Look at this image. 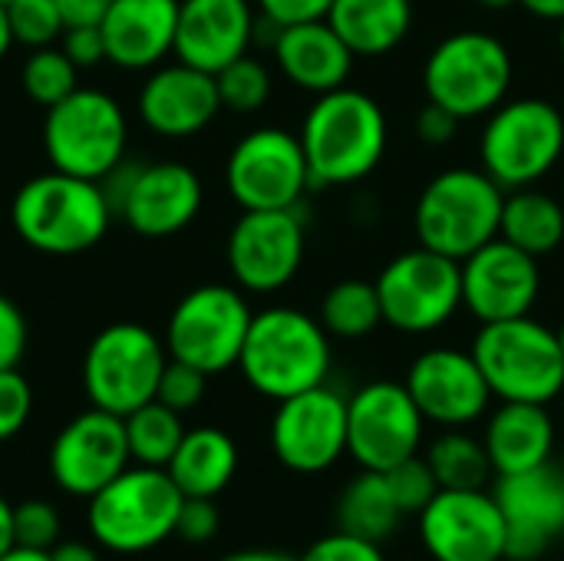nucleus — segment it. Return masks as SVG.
Instances as JSON below:
<instances>
[{
    "instance_id": "obj_19",
    "label": "nucleus",
    "mask_w": 564,
    "mask_h": 561,
    "mask_svg": "<svg viewBox=\"0 0 564 561\" xmlns=\"http://www.w3.org/2000/svg\"><path fill=\"white\" fill-rule=\"evenodd\" d=\"M463 278V308L479 324L512 321L532 314L542 294L539 258L516 248L506 238L486 241L479 251L459 261Z\"/></svg>"
},
{
    "instance_id": "obj_3",
    "label": "nucleus",
    "mask_w": 564,
    "mask_h": 561,
    "mask_svg": "<svg viewBox=\"0 0 564 561\" xmlns=\"http://www.w3.org/2000/svg\"><path fill=\"white\" fill-rule=\"evenodd\" d=\"M112 222L99 182L59 169L26 179L10 202V225L23 245L43 255H79L96 248Z\"/></svg>"
},
{
    "instance_id": "obj_35",
    "label": "nucleus",
    "mask_w": 564,
    "mask_h": 561,
    "mask_svg": "<svg viewBox=\"0 0 564 561\" xmlns=\"http://www.w3.org/2000/svg\"><path fill=\"white\" fill-rule=\"evenodd\" d=\"M76 73H79V66L59 46H40V50H30V56L20 69V83H23V93L36 106L50 109L59 99H66L73 89H79Z\"/></svg>"
},
{
    "instance_id": "obj_1",
    "label": "nucleus",
    "mask_w": 564,
    "mask_h": 561,
    "mask_svg": "<svg viewBox=\"0 0 564 561\" xmlns=\"http://www.w3.org/2000/svg\"><path fill=\"white\" fill-rule=\"evenodd\" d=\"M297 136L314 188H344L380 169L390 145V122L370 93L340 86L314 96Z\"/></svg>"
},
{
    "instance_id": "obj_10",
    "label": "nucleus",
    "mask_w": 564,
    "mask_h": 561,
    "mask_svg": "<svg viewBox=\"0 0 564 561\" xmlns=\"http://www.w3.org/2000/svg\"><path fill=\"white\" fill-rule=\"evenodd\" d=\"M169 364L165 341L145 324L116 321L102 327L83 357V387L93 407L129 417L142 403L155 400L162 370Z\"/></svg>"
},
{
    "instance_id": "obj_17",
    "label": "nucleus",
    "mask_w": 564,
    "mask_h": 561,
    "mask_svg": "<svg viewBox=\"0 0 564 561\" xmlns=\"http://www.w3.org/2000/svg\"><path fill=\"white\" fill-rule=\"evenodd\" d=\"M271 450L291 473H327L347 453V397L321 384L281 400L271 417Z\"/></svg>"
},
{
    "instance_id": "obj_39",
    "label": "nucleus",
    "mask_w": 564,
    "mask_h": 561,
    "mask_svg": "<svg viewBox=\"0 0 564 561\" xmlns=\"http://www.w3.org/2000/svg\"><path fill=\"white\" fill-rule=\"evenodd\" d=\"M59 542V513L43 499H26L13 506V546L50 552Z\"/></svg>"
},
{
    "instance_id": "obj_26",
    "label": "nucleus",
    "mask_w": 564,
    "mask_h": 561,
    "mask_svg": "<svg viewBox=\"0 0 564 561\" xmlns=\"http://www.w3.org/2000/svg\"><path fill=\"white\" fill-rule=\"evenodd\" d=\"M182 0H112L102 17L106 60L119 69H155L175 53Z\"/></svg>"
},
{
    "instance_id": "obj_43",
    "label": "nucleus",
    "mask_w": 564,
    "mask_h": 561,
    "mask_svg": "<svg viewBox=\"0 0 564 561\" xmlns=\"http://www.w3.org/2000/svg\"><path fill=\"white\" fill-rule=\"evenodd\" d=\"M218 506L215 499H198V496H185L178 519H175V539L188 542V546H205L218 536Z\"/></svg>"
},
{
    "instance_id": "obj_40",
    "label": "nucleus",
    "mask_w": 564,
    "mask_h": 561,
    "mask_svg": "<svg viewBox=\"0 0 564 561\" xmlns=\"http://www.w3.org/2000/svg\"><path fill=\"white\" fill-rule=\"evenodd\" d=\"M205 390H208V374L205 370L169 357V364L162 370V380H159V390H155V400L172 407L175 413H188L205 400Z\"/></svg>"
},
{
    "instance_id": "obj_31",
    "label": "nucleus",
    "mask_w": 564,
    "mask_h": 561,
    "mask_svg": "<svg viewBox=\"0 0 564 561\" xmlns=\"http://www.w3.org/2000/svg\"><path fill=\"white\" fill-rule=\"evenodd\" d=\"M400 519H403V509L397 506L387 486V476L373 470H360V476H354L337 499V529L370 539V542L390 539Z\"/></svg>"
},
{
    "instance_id": "obj_9",
    "label": "nucleus",
    "mask_w": 564,
    "mask_h": 561,
    "mask_svg": "<svg viewBox=\"0 0 564 561\" xmlns=\"http://www.w3.org/2000/svg\"><path fill=\"white\" fill-rule=\"evenodd\" d=\"M129 126L122 106L102 89H73L46 109L43 149L53 169L102 182L126 159Z\"/></svg>"
},
{
    "instance_id": "obj_11",
    "label": "nucleus",
    "mask_w": 564,
    "mask_h": 561,
    "mask_svg": "<svg viewBox=\"0 0 564 561\" xmlns=\"http://www.w3.org/2000/svg\"><path fill=\"white\" fill-rule=\"evenodd\" d=\"M251 317L254 311L241 288L202 284L182 294V301L172 308L162 341L169 357L215 377L238 367Z\"/></svg>"
},
{
    "instance_id": "obj_44",
    "label": "nucleus",
    "mask_w": 564,
    "mask_h": 561,
    "mask_svg": "<svg viewBox=\"0 0 564 561\" xmlns=\"http://www.w3.org/2000/svg\"><path fill=\"white\" fill-rule=\"evenodd\" d=\"M26 354V317L23 311L0 294V370H10Z\"/></svg>"
},
{
    "instance_id": "obj_50",
    "label": "nucleus",
    "mask_w": 564,
    "mask_h": 561,
    "mask_svg": "<svg viewBox=\"0 0 564 561\" xmlns=\"http://www.w3.org/2000/svg\"><path fill=\"white\" fill-rule=\"evenodd\" d=\"M519 7L539 20H555V23L564 20V0H519Z\"/></svg>"
},
{
    "instance_id": "obj_13",
    "label": "nucleus",
    "mask_w": 564,
    "mask_h": 561,
    "mask_svg": "<svg viewBox=\"0 0 564 561\" xmlns=\"http://www.w3.org/2000/svg\"><path fill=\"white\" fill-rule=\"evenodd\" d=\"M112 215L142 238H169L188 228L205 202L202 179L182 162H149L126 169V159L99 182Z\"/></svg>"
},
{
    "instance_id": "obj_49",
    "label": "nucleus",
    "mask_w": 564,
    "mask_h": 561,
    "mask_svg": "<svg viewBox=\"0 0 564 561\" xmlns=\"http://www.w3.org/2000/svg\"><path fill=\"white\" fill-rule=\"evenodd\" d=\"M50 561H99V552L89 542H56L50 549Z\"/></svg>"
},
{
    "instance_id": "obj_30",
    "label": "nucleus",
    "mask_w": 564,
    "mask_h": 561,
    "mask_svg": "<svg viewBox=\"0 0 564 561\" xmlns=\"http://www.w3.org/2000/svg\"><path fill=\"white\" fill-rule=\"evenodd\" d=\"M499 238L512 241L532 258L558 251L564 245V205L535 185L506 192Z\"/></svg>"
},
{
    "instance_id": "obj_20",
    "label": "nucleus",
    "mask_w": 564,
    "mask_h": 561,
    "mask_svg": "<svg viewBox=\"0 0 564 561\" xmlns=\"http://www.w3.org/2000/svg\"><path fill=\"white\" fill-rule=\"evenodd\" d=\"M129 463L132 456L126 440V420L99 407L73 417L50 446L53 483L79 499H93Z\"/></svg>"
},
{
    "instance_id": "obj_27",
    "label": "nucleus",
    "mask_w": 564,
    "mask_h": 561,
    "mask_svg": "<svg viewBox=\"0 0 564 561\" xmlns=\"http://www.w3.org/2000/svg\"><path fill=\"white\" fill-rule=\"evenodd\" d=\"M486 453L496 476L535 470L552 460L555 420L542 403H499L486 423Z\"/></svg>"
},
{
    "instance_id": "obj_23",
    "label": "nucleus",
    "mask_w": 564,
    "mask_h": 561,
    "mask_svg": "<svg viewBox=\"0 0 564 561\" xmlns=\"http://www.w3.org/2000/svg\"><path fill=\"white\" fill-rule=\"evenodd\" d=\"M221 112V96L215 73H205L188 63L155 66L139 89L142 122L165 139L198 136Z\"/></svg>"
},
{
    "instance_id": "obj_7",
    "label": "nucleus",
    "mask_w": 564,
    "mask_h": 561,
    "mask_svg": "<svg viewBox=\"0 0 564 561\" xmlns=\"http://www.w3.org/2000/svg\"><path fill=\"white\" fill-rule=\"evenodd\" d=\"M512 76V53L496 33L456 30L430 50L423 63V93L463 122L486 119L509 99Z\"/></svg>"
},
{
    "instance_id": "obj_58",
    "label": "nucleus",
    "mask_w": 564,
    "mask_h": 561,
    "mask_svg": "<svg viewBox=\"0 0 564 561\" xmlns=\"http://www.w3.org/2000/svg\"><path fill=\"white\" fill-rule=\"evenodd\" d=\"M0 3H10V0H0Z\"/></svg>"
},
{
    "instance_id": "obj_6",
    "label": "nucleus",
    "mask_w": 564,
    "mask_h": 561,
    "mask_svg": "<svg viewBox=\"0 0 564 561\" xmlns=\"http://www.w3.org/2000/svg\"><path fill=\"white\" fill-rule=\"evenodd\" d=\"M182 489L159 466H126L109 486L89 499V536L116 555L159 549L175 536Z\"/></svg>"
},
{
    "instance_id": "obj_52",
    "label": "nucleus",
    "mask_w": 564,
    "mask_h": 561,
    "mask_svg": "<svg viewBox=\"0 0 564 561\" xmlns=\"http://www.w3.org/2000/svg\"><path fill=\"white\" fill-rule=\"evenodd\" d=\"M218 561H297L291 559V555H284V552H271V549H248V552H231V555H225V559Z\"/></svg>"
},
{
    "instance_id": "obj_25",
    "label": "nucleus",
    "mask_w": 564,
    "mask_h": 561,
    "mask_svg": "<svg viewBox=\"0 0 564 561\" xmlns=\"http://www.w3.org/2000/svg\"><path fill=\"white\" fill-rule=\"evenodd\" d=\"M271 53H274L281 76L311 96H324L330 89L347 86L354 73V60H357L354 50L327 20L278 26Z\"/></svg>"
},
{
    "instance_id": "obj_48",
    "label": "nucleus",
    "mask_w": 564,
    "mask_h": 561,
    "mask_svg": "<svg viewBox=\"0 0 564 561\" xmlns=\"http://www.w3.org/2000/svg\"><path fill=\"white\" fill-rule=\"evenodd\" d=\"M66 26H93L102 23L112 0H53Z\"/></svg>"
},
{
    "instance_id": "obj_32",
    "label": "nucleus",
    "mask_w": 564,
    "mask_h": 561,
    "mask_svg": "<svg viewBox=\"0 0 564 561\" xmlns=\"http://www.w3.org/2000/svg\"><path fill=\"white\" fill-rule=\"evenodd\" d=\"M317 321L330 337L340 341H364L383 324V308L373 281L364 278H347L337 281L324 291Z\"/></svg>"
},
{
    "instance_id": "obj_47",
    "label": "nucleus",
    "mask_w": 564,
    "mask_h": 561,
    "mask_svg": "<svg viewBox=\"0 0 564 561\" xmlns=\"http://www.w3.org/2000/svg\"><path fill=\"white\" fill-rule=\"evenodd\" d=\"M459 122L463 119H456L449 109H443L440 103L426 99L420 106V112H416V136H420L423 145H446V142H453Z\"/></svg>"
},
{
    "instance_id": "obj_53",
    "label": "nucleus",
    "mask_w": 564,
    "mask_h": 561,
    "mask_svg": "<svg viewBox=\"0 0 564 561\" xmlns=\"http://www.w3.org/2000/svg\"><path fill=\"white\" fill-rule=\"evenodd\" d=\"M0 561H50V552H40V549H23V546H13L7 549Z\"/></svg>"
},
{
    "instance_id": "obj_36",
    "label": "nucleus",
    "mask_w": 564,
    "mask_h": 561,
    "mask_svg": "<svg viewBox=\"0 0 564 561\" xmlns=\"http://www.w3.org/2000/svg\"><path fill=\"white\" fill-rule=\"evenodd\" d=\"M215 83H218L221 109H231V112H241V116L264 109L268 99H271V86H274L271 69L251 53H245V56L231 60L228 66H221L215 73Z\"/></svg>"
},
{
    "instance_id": "obj_18",
    "label": "nucleus",
    "mask_w": 564,
    "mask_h": 561,
    "mask_svg": "<svg viewBox=\"0 0 564 561\" xmlns=\"http://www.w3.org/2000/svg\"><path fill=\"white\" fill-rule=\"evenodd\" d=\"M416 519L433 561H506V519L486 489H440Z\"/></svg>"
},
{
    "instance_id": "obj_57",
    "label": "nucleus",
    "mask_w": 564,
    "mask_h": 561,
    "mask_svg": "<svg viewBox=\"0 0 564 561\" xmlns=\"http://www.w3.org/2000/svg\"><path fill=\"white\" fill-rule=\"evenodd\" d=\"M555 334H558V344H562V354H564V321H562V327H558Z\"/></svg>"
},
{
    "instance_id": "obj_14",
    "label": "nucleus",
    "mask_w": 564,
    "mask_h": 561,
    "mask_svg": "<svg viewBox=\"0 0 564 561\" xmlns=\"http://www.w3.org/2000/svg\"><path fill=\"white\" fill-rule=\"evenodd\" d=\"M225 185L241 212L297 208L314 188L301 136L281 126L251 129L228 152Z\"/></svg>"
},
{
    "instance_id": "obj_38",
    "label": "nucleus",
    "mask_w": 564,
    "mask_h": 561,
    "mask_svg": "<svg viewBox=\"0 0 564 561\" xmlns=\"http://www.w3.org/2000/svg\"><path fill=\"white\" fill-rule=\"evenodd\" d=\"M383 476H387V486H390L397 506L403 509V516H420L430 506V499L440 493V483H436L426 456H420V453L403 460V463H397Z\"/></svg>"
},
{
    "instance_id": "obj_12",
    "label": "nucleus",
    "mask_w": 564,
    "mask_h": 561,
    "mask_svg": "<svg viewBox=\"0 0 564 561\" xmlns=\"http://www.w3.org/2000/svg\"><path fill=\"white\" fill-rule=\"evenodd\" d=\"M383 324L400 334H433L463 308L459 261L423 245L400 251L377 274Z\"/></svg>"
},
{
    "instance_id": "obj_4",
    "label": "nucleus",
    "mask_w": 564,
    "mask_h": 561,
    "mask_svg": "<svg viewBox=\"0 0 564 561\" xmlns=\"http://www.w3.org/2000/svg\"><path fill=\"white\" fill-rule=\"evenodd\" d=\"M506 188L486 169H446L433 175L413 208L416 241L453 261L499 238Z\"/></svg>"
},
{
    "instance_id": "obj_54",
    "label": "nucleus",
    "mask_w": 564,
    "mask_h": 561,
    "mask_svg": "<svg viewBox=\"0 0 564 561\" xmlns=\"http://www.w3.org/2000/svg\"><path fill=\"white\" fill-rule=\"evenodd\" d=\"M13 46V30H10V17H7V3H0V60L7 56V50Z\"/></svg>"
},
{
    "instance_id": "obj_42",
    "label": "nucleus",
    "mask_w": 564,
    "mask_h": 561,
    "mask_svg": "<svg viewBox=\"0 0 564 561\" xmlns=\"http://www.w3.org/2000/svg\"><path fill=\"white\" fill-rule=\"evenodd\" d=\"M297 561H387V555L380 552V542H370V539L337 529V532L317 539Z\"/></svg>"
},
{
    "instance_id": "obj_55",
    "label": "nucleus",
    "mask_w": 564,
    "mask_h": 561,
    "mask_svg": "<svg viewBox=\"0 0 564 561\" xmlns=\"http://www.w3.org/2000/svg\"><path fill=\"white\" fill-rule=\"evenodd\" d=\"M482 10H492V13H502V10H509V7H519V0H476Z\"/></svg>"
},
{
    "instance_id": "obj_51",
    "label": "nucleus",
    "mask_w": 564,
    "mask_h": 561,
    "mask_svg": "<svg viewBox=\"0 0 564 561\" xmlns=\"http://www.w3.org/2000/svg\"><path fill=\"white\" fill-rule=\"evenodd\" d=\"M13 549V506L0 496V555Z\"/></svg>"
},
{
    "instance_id": "obj_2",
    "label": "nucleus",
    "mask_w": 564,
    "mask_h": 561,
    "mask_svg": "<svg viewBox=\"0 0 564 561\" xmlns=\"http://www.w3.org/2000/svg\"><path fill=\"white\" fill-rule=\"evenodd\" d=\"M334 364L330 334L301 308L274 304L251 317L238 370L248 387L274 403L327 384Z\"/></svg>"
},
{
    "instance_id": "obj_15",
    "label": "nucleus",
    "mask_w": 564,
    "mask_h": 561,
    "mask_svg": "<svg viewBox=\"0 0 564 561\" xmlns=\"http://www.w3.org/2000/svg\"><path fill=\"white\" fill-rule=\"evenodd\" d=\"M426 417L406 384L373 380L347 397V456L360 470L387 473L420 453Z\"/></svg>"
},
{
    "instance_id": "obj_28",
    "label": "nucleus",
    "mask_w": 564,
    "mask_h": 561,
    "mask_svg": "<svg viewBox=\"0 0 564 561\" xmlns=\"http://www.w3.org/2000/svg\"><path fill=\"white\" fill-rule=\"evenodd\" d=\"M165 473L182 489V496L215 499L218 493L228 489V483L238 473V446L218 427L185 430Z\"/></svg>"
},
{
    "instance_id": "obj_29",
    "label": "nucleus",
    "mask_w": 564,
    "mask_h": 561,
    "mask_svg": "<svg viewBox=\"0 0 564 561\" xmlns=\"http://www.w3.org/2000/svg\"><path fill=\"white\" fill-rule=\"evenodd\" d=\"M327 23L354 56H387L413 30V0H334Z\"/></svg>"
},
{
    "instance_id": "obj_34",
    "label": "nucleus",
    "mask_w": 564,
    "mask_h": 561,
    "mask_svg": "<svg viewBox=\"0 0 564 561\" xmlns=\"http://www.w3.org/2000/svg\"><path fill=\"white\" fill-rule=\"evenodd\" d=\"M122 420H126V440H129L132 463L165 470L185 436L182 413H175L172 407H165L159 400H149Z\"/></svg>"
},
{
    "instance_id": "obj_21",
    "label": "nucleus",
    "mask_w": 564,
    "mask_h": 561,
    "mask_svg": "<svg viewBox=\"0 0 564 561\" xmlns=\"http://www.w3.org/2000/svg\"><path fill=\"white\" fill-rule=\"evenodd\" d=\"M506 519V559H542L564 536V470L552 460L499 476L492 489Z\"/></svg>"
},
{
    "instance_id": "obj_5",
    "label": "nucleus",
    "mask_w": 564,
    "mask_h": 561,
    "mask_svg": "<svg viewBox=\"0 0 564 561\" xmlns=\"http://www.w3.org/2000/svg\"><path fill=\"white\" fill-rule=\"evenodd\" d=\"M473 357L502 403L549 407L564 390V354L558 334L532 314L479 324Z\"/></svg>"
},
{
    "instance_id": "obj_16",
    "label": "nucleus",
    "mask_w": 564,
    "mask_h": 561,
    "mask_svg": "<svg viewBox=\"0 0 564 561\" xmlns=\"http://www.w3.org/2000/svg\"><path fill=\"white\" fill-rule=\"evenodd\" d=\"M307 251V231L297 208L241 212L228 231L225 258L235 284L251 294H274L288 288Z\"/></svg>"
},
{
    "instance_id": "obj_46",
    "label": "nucleus",
    "mask_w": 564,
    "mask_h": 561,
    "mask_svg": "<svg viewBox=\"0 0 564 561\" xmlns=\"http://www.w3.org/2000/svg\"><path fill=\"white\" fill-rule=\"evenodd\" d=\"M59 50L79 66V69H89L96 63L106 60V40H102V26L93 23V26H66L63 36H59Z\"/></svg>"
},
{
    "instance_id": "obj_22",
    "label": "nucleus",
    "mask_w": 564,
    "mask_h": 561,
    "mask_svg": "<svg viewBox=\"0 0 564 561\" xmlns=\"http://www.w3.org/2000/svg\"><path fill=\"white\" fill-rule=\"evenodd\" d=\"M406 390L416 400L426 423L443 430H463L486 417L496 400L473 350L430 347L406 370Z\"/></svg>"
},
{
    "instance_id": "obj_33",
    "label": "nucleus",
    "mask_w": 564,
    "mask_h": 561,
    "mask_svg": "<svg viewBox=\"0 0 564 561\" xmlns=\"http://www.w3.org/2000/svg\"><path fill=\"white\" fill-rule=\"evenodd\" d=\"M426 463L440 483V489H486L496 476L486 443L463 433V430H443L430 450Z\"/></svg>"
},
{
    "instance_id": "obj_24",
    "label": "nucleus",
    "mask_w": 564,
    "mask_h": 561,
    "mask_svg": "<svg viewBox=\"0 0 564 561\" xmlns=\"http://www.w3.org/2000/svg\"><path fill=\"white\" fill-rule=\"evenodd\" d=\"M258 13L251 0H182L175 56L205 73H218L254 43Z\"/></svg>"
},
{
    "instance_id": "obj_45",
    "label": "nucleus",
    "mask_w": 564,
    "mask_h": 561,
    "mask_svg": "<svg viewBox=\"0 0 564 561\" xmlns=\"http://www.w3.org/2000/svg\"><path fill=\"white\" fill-rule=\"evenodd\" d=\"M254 7L274 26H291L307 20H327L334 0H254Z\"/></svg>"
},
{
    "instance_id": "obj_56",
    "label": "nucleus",
    "mask_w": 564,
    "mask_h": 561,
    "mask_svg": "<svg viewBox=\"0 0 564 561\" xmlns=\"http://www.w3.org/2000/svg\"><path fill=\"white\" fill-rule=\"evenodd\" d=\"M558 50H562V60H564V20H562V30H558Z\"/></svg>"
},
{
    "instance_id": "obj_8",
    "label": "nucleus",
    "mask_w": 564,
    "mask_h": 561,
    "mask_svg": "<svg viewBox=\"0 0 564 561\" xmlns=\"http://www.w3.org/2000/svg\"><path fill=\"white\" fill-rule=\"evenodd\" d=\"M564 155L562 109L542 96L506 99L486 116L479 136V169L506 192L539 185Z\"/></svg>"
},
{
    "instance_id": "obj_41",
    "label": "nucleus",
    "mask_w": 564,
    "mask_h": 561,
    "mask_svg": "<svg viewBox=\"0 0 564 561\" xmlns=\"http://www.w3.org/2000/svg\"><path fill=\"white\" fill-rule=\"evenodd\" d=\"M30 410H33V390L26 377L17 367L0 370V443L13 440L26 427Z\"/></svg>"
},
{
    "instance_id": "obj_37",
    "label": "nucleus",
    "mask_w": 564,
    "mask_h": 561,
    "mask_svg": "<svg viewBox=\"0 0 564 561\" xmlns=\"http://www.w3.org/2000/svg\"><path fill=\"white\" fill-rule=\"evenodd\" d=\"M7 17H10V30H13V43L30 46V50L53 46L66 30L53 0H10Z\"/></svg>"
}]
</instances>
